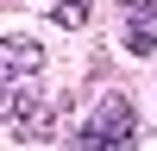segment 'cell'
I'll return each mask as SVG.
<instances>
[{
  "mask_svg": "<svg viewBox=\"0 0 157 151\" xmlns=\"http://www.w3.org/2000/svg\"><path fill=\"white\" fill-rule=\"evenodd\" d=\"M38 69H44V50L38 38H0V120L6 113H38Z\"/></svg>",
  "mask_w": 157,
  "mask_h": 151,
  "instance_id": "1",
  "label": "cell"
},
{
  "mask_svg": "<svg viewBox=\"0 0 157 151\" xmlns=\"http://www.w3.org/2000/svg\"><path fill=\"white\" fill-rule=\"evenodd\" d=\"M138 145V107L126 95H101L94 113L75 126V151H132Z\"/></svg>",
  "mask_w": 157,
  "mask_h": 151,
  "instance_id": "2",
  "label": "cell"
},
{
  "mask_svg": "<svg viewBox=\"0 0 157 151\" xmlns=\"http://www.w3.org/2000/svg\"><path fill=\"white\" fill-rule=\"evenodd\" d=\"M120 38L132 57L157 50V0H120Z\"/></svg>",
  "mask_w": 157,
  "mask_h": 151,
  "instance_id": "3",
  "label": "cell"
},
{
  "mask_svg": "<svg viewBox=\"0 0 157 151\" xmlns=\"http://www.w3.org/2000/svg\"><path fill=\"white\" fill-rule=\"evenodd\" d=\"M50 19H57L63 32H82L88 25V0H50Z\"/></svg>",
  "mask_w": 157,
  "mask_h": 151,
  "instance_id": "4",
  "label": "cell"
}]
</instances>
